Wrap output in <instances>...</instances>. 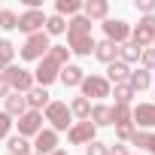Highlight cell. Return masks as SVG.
Wrapping results in <instances>:
<instances>
[{
	"instance_id": "1",
	"label": "cell",
	"mask_w": 155,
	"mask_h": 155,
	"mask_svg": "<svg viewBox=\"0 0 155 155\" xmlns=\"http://www.w3.org/2000/svg\"><path fill=\"white\" fill-rule=\"evenodd\" d=\"M49 49H52L49 34H46V31H40V34H31L18 52H21V58H25V61H43V58L49 55Z\"/></svg>"
},
{
	"instance_id": "2",
	"label": "cell",
	"mask_w": 155,
	"mask_h": 155,
	"mask_svg": "<svg viewBox=\"0 0 155 155\" xmlns=\"http://www.w3.org/2000/svg\"><path fill=\"white\" fill-rule=\"evenodd\" d=\"M3 79L9 82V88L12 91H18V94H28L37 82H34V73L31 70H25V67H15V64H9L6 70H3Z\"/></svg>"
},
{
	"instance_id": "3",
	"label": "cell",
	"mask_w": 155,
	"mask_h": 155,
	"mask_svg": "<svg viewBox=\"0 0 155 155\" xmlns=\"http://www.w3.org/2000/svg\"><path fill=\"white\" fill-rule=\"evenodd\" d=\"M46 122L52 125V131H70V125H73L70 107H67L64 101H49V107H46Z\"/></svg>"
},
{
	"instance_id": "4",
	"label": "cell",
	"mask_w": 155,
	"mask_h": 155,
	"mask_svg": "<svg viewBox=\"0 0 155 155\" xmlns=\"http://www.w3.org/2000/svg\"><path fill=\"white\" fill-rule=\"evenodd\" d=\"M58 73H61V64H58L52 55H46L43 61H37V70H34V82H37L40 88H49V85L58 79Z\"/></svg>"
},
{
	"instance_id": "5",
	"label": "cell",
	"mask_w": 155,
	"mask_h": 155,
	"mask_svg": "<svg viewBox=\"0 0 155 155\" xmlns=\"http://www.w3.org/2000/svg\"><path fill=\"white\" fill-rule=\"evenodd\" d=\"M152 40H155V15H143L140 25L131 28V43L146 49V46H152Z\"/></svg>"
},
{
	"instance_id": "6",
	"label": "cell",
	"mask_w": 155,
	"mask_h": 155,
	"mask_svg": "<svg viewBox=\"0 0 155 155\" xmlns=\"http://www.w3.org/2000/svg\"><path fill=\"white\" fill-rule=\"evenodd\" d=\"M79 88H82V97L88 101V97H110V88L113 85L104 79V76H97V73H91V76L85 73V79H82Z\"/></svg>"
},
{
	"instance_id": "7",
	"label": "cell",
	"mask_w": 155,
	"mask_h": 155,
	"mask_svg": "<svg viewBox=\"0 0 155 155\" xmlns=\"http://www.w3.org/2000/svg\"><path fill=\"white\" fill-rule=\"evenodd\" d=\"M43 28H46V12H43V9H25V12L18 15V31H21V34L31 37V34H40Z\"/></svg>"
},
{
	"instance_id": "8",
	"label": "cell",
	"mask_w": 155,
	"mask_h": 155,
	"mask_svg": "<svg viewBox=\"0 0 155 155\" xmlns=\"http://www.w3.org/2000/svg\"><path fill=\"white\" fill-rule=\"evenodd\" d=\"M104 34H107L110 43L122 46V43L131 40V25H128L125 18H107V21H104Z\"/></svg>"
},
{
	"instance_id": "9",
	"label": "cell",
	"mask_w": 155,
	"mask_h": 155,
	"mask_svg": "<svg viewBox=\"0 0 155 155\" xmlns=\"http://www.w3.org/2000/svg\"><path fill=\"white\" fill-rule=\"evenodd\" d=\"M131 122H134V128L140 131H149V128H155V104H137V107H131Z\"/></svg>"
},
{
	"instance_id": "10",
	"label": "cell",
	"mask_w": 155,
	"mask_h": 155,
	"mask_svg": "<svg viewBox=\"0 0 155 155\" xmlns=\"http://www.w3.org/2000/svg\"><path fill=\"white\" fill-rule=\"evenodd\" d=\"M94 134H97V128H94L91 122H76V125H70L67 140H70L73 146H88V143L94 140Z\"/></svg>"
},
{
	"instance_id": "11",
	"label": "cell",
	"mask_w": 155,
	"mask_h": 155,
	"mask_svg": "<svg viewBox=\"0 0 155 155\" xmlns=\"http://www.w3.org/2000/svg\"><path fill=\"white\" fill-rule=\"evenodd\" d=\"M18 137H37L40 131H43V113H37V110H28L18 122Z\"/></svg>"
},
{
	"instance_id": "12",
	"label": "cell",
	"mask_w": 155,
	"mask_h": 155,
	"mask_svg": "<svg viewBox=\"0 0 155 155\" xmlns=\"http://www.w3.org/2000/svg\"><path fill=\"white\" fill-rule=\"evenodd\" d=\"M34 152L37 155H52L55 149H58V131H52V128H43L37 137H34Z\"/></svg>"
},
{
	"instance_id": "13",
	"label": "cell",
	"mask_w": 155,
	"mask_h": 155,
	"mask_svg": "<svg viewBox=\"0 0 155 155\" xmlns=\"http://www.w3.org/2000/svg\"><path fill=\"white\" fill-rule=\"evenodd\" d=\"M67 49L73 55H94V37L91 34H67Z\"/></svg>"
},
{
	"instance_id": "14",
	"label": "cell",
	"mask_w": 155,
	"mask_h": 155,
	"mask_svg": "<svg viewBox=\"0 0 155 155\" xmlns=\"http://www.w3.org/2000/svg\"><path fill=\"white\" fill-rule=\"evenodd\" d=\"M82 15L88 21H107L110 18V3L107 0H85L82 3Z\"/></svg>"
},
{
	"instance_id": "15",
	"label": "cell",
	"mask_w": 155,
	"mask_h": 155,
	"mask_svg": "<svg viewBox=\"0 0 155 155\" xmlns=\"http://www.w3.org/2000/svg\"><path fill=\"white\" fill-rule=\"evenodd\" d=\"M128 76H131V67L116 58L113 64H107V76H104V79H107L110 85H122V82H128Z\"/></svg>"
},
{
	"instance_id": "16",
	"label": "cell",
	"mask_w": 155,
	"mask_h": 155,
	"mask_svg": "<svg viewBox=\"0 0 155 155\" xmlns=\"http://www.w3.org/2000/svg\"><path fill=\"white\" fill-rule=\"evenodd\" d=\"M58 79H61L67 88H79V85H82V79H85V70H82L79 64H67V67H61Z\"/></svg>"
},
{
	"instance_id": "17",
	"label": "cell",
	"mask_w": 155,
	"mask_h": 155,
	"mask_svg": "<svg viewBox=\"0 0 155 155\" xmlns=\"http://www.w3.org/2000/svg\"><path fill=\"white\" fill-rule=\"evenodd\" d=\"M3 104H6V116H12V119H21L25 113H28V101H25V94H18V91H9L6 97H3Z\"/></svg>"
},
{
	"instance_id": "18",
	"label": "cell",
	"mask_w": 155,
	"mask_h": 155,
	"mask_svg": "<svg viewBox=\"0 0 155 155\" xmlns=\"http://www.w3.org/2000/svg\"><path fill=\"white\" fill-rule=\"evenodd\" d=\"M49 97H52V94H49L46 88H40V85H34V88L25 94V101H28V110H37V113H43V110L49 107Z\"/></svg>"
},
{
	"instance_id": "19",
	"label": "cell",
	"mask_w": 155,
	"mask_h": 155,
	"mask_svg": "<svg viewBox=\"0 0 155 155\" xmlns=\"http://www.w3.org/2000/svg\"><path fill=\"white\" fill-rule=\"evenodd\" d=\"M149 85H152V73H149V70H143V67H140V70H131V76H128V88H131L134 94L146 91Z\"/></svg>"
},
{
	"instance_id": "20",
	"label": "cell",
	"mask_w": 155,
	"mask_h": 155,
	"mask_svg": "<svg viewBox=\"0 0 155 155\" xmlns=\"http://www.w3.org/2000/svg\"><path fill=\"white\" fill-rule=\"evenodd\" d=\"M94 58L104 61V64H113L119 58V46L110 43V40H101V43H94Z\"/></svg>"
},
{
	"instance_id": "21",
	"label": "cell",
	"mask_w": 155,
	"mask_h": 155,
	"mask_svg": "<svg viewBox=\"0 0 155 155\" xmlns=\"http://www.w3.org/2000/svg\"><path fill=\"white\" fill-rule=\"evenodd\" d=\"M131 146H137L140 152H155V134L152 131H134Z\"/></svg>"
},
{
	"instance_id": "22",
	"label": "cell",
	"mask_w": 155,
	"mask_h": 155,
	"mask_svg": "<svg viewBox=\"0 0 155 155\" xmlns=\"http://www.w3.org/2000/svg\"><path fill=\"white\" fill-rule=\"evenodd\" d=\"M70 116H76L79 122H88V116H91V101H85L82 94L73 97V101H70Z\"/></svg>"
},
{
	"instance_id": "23",
	"label": "cell",
	"mask_w": 155,
	"mask_h": 155,
	"mask_svg": "<svg viewBox=\"0 0 155 155\" xmlns=\"http://www.w3.org/2000/svg\"><path fill=\"white\" fill-rule=\"evenodd\" d=\"M140 55H143V49H140V46H134L131 40L119 46V61H125L128 67H131V64H137V61H140Z\"/></svg>"
},
{
	"instance_id": "24",
	"label": "cell",
	"mask_w": 155,
	"mask_h": 155,
	"mask_svg": "<svg viewBox=\"0 0 155 155\" xmlns=\"http://www.w3.org/2000/svg\"><path fill=\"white\" fill-rule=\"evenodd\" d=\"M88 122H91L94 128L113 125V119H110V107H107V104H94V107H91V116H88Z\"/></svg>"
},
{
	"instance_id": "25",
	"label": "cell",
	"mask_w": 155,
	"mask_h": 155,
	"mask_svg": "<svg viewBox=\"0 0 155 155\" xmlns=\"http://www.w3.org/2000/svg\"><path fill=\"white\" fill-rule=\"evenodd\" d=\"M110 119H113L116 128H119V125H134V122H131V107H122V104H113V107H110Z\"/></svg>"
},
{
	"instance_id": "26",
	"label": "cell",
	"mask_w": 155,
	"mask_h": 155,
	"mask_svg": "<svg viewBox=\"0 0 155 155\" xmlns=\"http://www.w3.org/2000/svg\"><path fill=\"white\" fill-rule=\"evenodd\" d=\"M6 149H9V155H31V143H28V137H6Z\"/></svg>"
},
{
	"instance_id": "27",
	"label": "cell",
	"mask_w": 155,
	"mask_h": 155,
	"mask_svg": "<svg viewBox=\"0 0 155 155\" xmlns=\"http://www.w3.org/2000/svg\"><path fill=\"white\" fill-rule=\"evenodd\" d=\"M12 58H15V46H12L6 37H0V73L12 64Z\"/></svg>"
},
{
	"instance_id": "28",
	"label": "cell",
	"mask_w": 155,
	"mask_h": 155,
	"mask_svg": "<svg viewBox=\"0 0 155 155\" xmlns=\"http://www.w3.org/2000/svg\"><path fill=\"white\" fill-rule=\"evenodd\" d=\"M110 94H113V97H116V104H122V107H131V101L137 97V94L128 88V82H122V85H113V88H110Z\"/></svg>"
},
{
	"instance_id": "29",
	"label": "cell",
	"mask_w": 155,
	"mask_h": 155,
	"mask_svg": "<svg viewBox=\"0 0 155 155\" xmlns=\"http://www.w3.org/2000/svg\"><path fill=\"white\" fill-rule=\"evenodd\" d=\"M43 31H46L49 37H58V34L67 31V21H64L58 12H55V15H46V28H43Z\"/></svg>"
},
{
	"instance_id": "30",
	"label": "cell",
	"mask_w": 155,
	"mask_h": 155,
	"mask_svg": "<svg viewBox=\"0 0 155 155\" xmlns=\"http://www.w3.org/2000/svg\"><path fill=\"white\" fill-rule=\"evenodd\" d=\"M67 34H91V21L85 15H73L67 21Z\"/></svg>"
},
{
	"instance_id": "31",
	"label": "cell",
	"mask_w": 155,
	"mask_h": 155,
	"mask_svg": "<svg viewBox=\"0 0 155 155\" xmlns=\"http://www.w3.org/2000/svg\"><path fill=\"white\" fill-rule=\"evenodd\" d=\"M55 9H58L61 18H64V15H79V12H82V3H79V0H58Z\"/></svg>"
},
{
	"instance_id": "32",
	"label": "cell",
	"mask_w": 155,
	"mask_h": 155,
	"mask_svg": "<svg viewBox=\"0 0 155 155\" xmlns=\"http://www.w3.org/2000/svg\"><path fill=\"white\" fill-rule=\"evenodd\" d=\"M0 28L3 31H15L18 28V15L12 9H0Z\"/></svg>"
},
{
	"instance_id": "33",
	"label": "cell",
	"mask_w": 155,
	"mask_h": 155,
	"mask_svg": "<svg viewBox=\"0 0 155 155\" xmlns=\"http://www.w3.org/2000/svg\"><path fill=\"white\" fill-rule=\"evenodd\" d=\"M49 55H52L61 67H67V64H70V49H67V46H52V49H49Z\"/></svg>"
},
{
	"instance_id": "34",
	"label": "cell",
	"mask_w": 155,
	"mask_h": 155,
	"mask_svg": "<svg viewBox=\"0 0 155 155\" xmlns=\"http://www.w3.org/2000/svg\"><path fill=\"white\" fill-rule=\"evenodd\" d=\"M85 155H110V146L101 143V140H91V143L85 146Z\"/></svg>"
},
{
	"instance_id": "35",
	"label": "cell",
	"mask_w": 155,
	"mask_h": 155,
	"mask_svg": "<svg viewBox=\"0 0 155 155\" xmlns=\"http://www.w3.org/2000/svg\"><path fill=\"white\" fill-rule=\"evenodd\" d=\"M140 64H143V70H155V49H143V55H140Z\"/></svg>"
},
{
	"instance_id": "36",
	"label": "cell",
	"mask_w": 155,
	"mask_h": 155,
	"mask_svg": "<svg viewBox=\"0 0 155 155\" xmlns=\"http://www.w3.org/2000/svg\"><path fill=\"white\" fill-rule=\"evenodd\" d=\"M12 116H6V113H0V140H6L9 137V131H12Z\"/></svg>"
},
{
	"instance_id": "37",
	"label": "cell",
	"mask_w": 155,
	"mask_h": 155,
	"mask_svg": "<svg viewBox=\"0 0 155 155\" xmlns=\"http://www.w3.org/2000/svg\"><path fill=\"white\" fill-rule=\"evenodd\" d=\"M137 12H140V18L143 15H155V0H137Z\"/></svg>"
},
{
	"instance_id": "38",
	"label": "cell",
	"mask_w": 155,
	"mask_h": 155,
	"mask_svg": "<svg viewBox=\"0 0 155 155\" xmlns=\"http://www.w3.org/2000/svg\"><path fill=\"white\" fill-rule=\"evenodd\" d=\"M134 131H137L134 125H119V128H116V134H119V140H125V143H131V137H134Z\"/></svg>"
},
{
	"instance_id": "39",
	"label": "cell",
	"mask_w": 155,
	"mask_h": 155,
	"mask_svg": "<svg viewBox=\"0 0 155 155\" xmlns=\"http://www.w3.org/2000/svg\"><path fill=\"white\" fill-rule=\"evenodd\" d=\"M110 155H128V149H125L122 143H113V146H110Z\"/></svg>"
},
{
	"instance_id": "40",
	"label": "cell",
	"mask_w": 155,
	"mask_h": 155,
	"mask_svg": "<svg viewBox=\"0 0 155 155\" xmlns=\"http://www.w3.org/2000/svg\"><path fill=\"white\" fill-rule=\"evenodd\" d=\"M9 91H12V88H9V82L3 79V73H0V97H6Z\"/></svg>"
},
{
	"instance_id": "41",
	"label": "cell",
	"mask_w": 155,
	"mask_h": 155,
	"mask_svg": "<svg viewBox=\"0 0 155 155\" xmlns=\"http://www.w3.org/2000/svg\"><path fill=\"white\" fill-rule=\"evenodd\" d=\"M52 155H67V149H55V152H52Z\"/></svg>"
},
{
	"instance_id": "42",
	"label": "cell",
	"mask_w": 155,
	"mask_h": 155,
	"mask_svg": "<svg viewBox=\"0 0 155 155\" xmlns=\"http://www.w3.org/2000/svg\"><path fill=\"white\" fill-rule=\"evenodd\" d=\"M128 155H143V152H128Z\"/></svg>"
},
{
	"instance_id": "43",
	"label": "cell",
	"mask_w": 155,
	"mask_h": 155,
	"mask_svg": "<svg viewBox=\"0 0 155 155\" xmlns=\"http://www.w3.org/2000/svg\"><path fill=\"white\" fill-rule=\"evenodd\" d=\"M152 49H155V40H152Z\"/></svg>"
},
{
	"instance_id": "44",
	"label": "cell",
	"mask_w": 155,
	"mask_h": 155,
	"mask_svg": "<svg viewBox=\"0 0 155 155\" xmlns=\"http://www.w3.org/2000/svg\"><path fill=\"white\" fill-rule=\"evenodd\" d=\"M152 97H155V91H152Z\"/></svg>"
},
{
	"instance_id": "45",
	"label": "cell",
	"mask_w": 155,
	"mask_h": 155,
	"mask_svg": "<svg viewBox=\"0 0 155 155\" xmlns=\"http://www.w3.org/2000/svg\"><path fill=\"white\" fill-rule=\"evenodd\" d=\"M31 155H37V152H31Z\"/></svg>"
},
{
	"instance_id": "46",
	"label": "cell",
	"mask_w": 155,
	"mask_h": 155,
	"mask_svg": "<svg viewBox=\"0 0 155 155\" xmlns=\"http://www.w3.org/2000/svg\"><path fill=\"white\" fill-rule=\"evenodd\" d=\"M0 9H3V6H0Z\"/></svg>"
}]
</instances>
